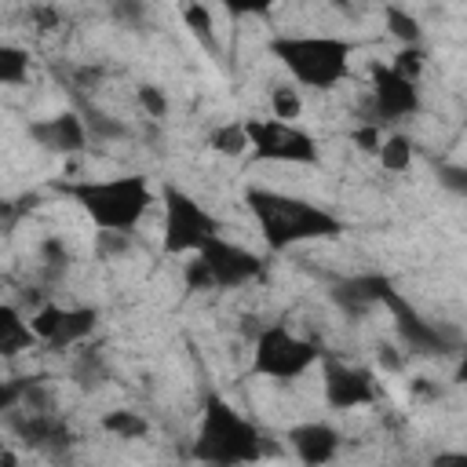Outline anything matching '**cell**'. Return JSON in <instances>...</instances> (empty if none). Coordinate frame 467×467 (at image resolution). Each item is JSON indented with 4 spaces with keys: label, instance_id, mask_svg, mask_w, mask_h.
I'll list each match as a JSON object with an SVG mask.
<instances>
[{
    "label": "cell",
    "instance_id": "25",
    "mask_svg": "<svg viewBox=\"0 0 467 467\" xmlns=\"http://www.w3.org/2000/svg\"><path fill=\"white\" fill-rule=\"evenodd\" d=\"M383 139H387V135H379V124H376V120H368V124H358V128L350 131V142H354L361 153H372V157L379 153Z\"/></svg>",
    "mask_w": 467,
    "mask_h": 467
},
{
    "label": "cell",
    "instance_id": "15",
    "mask_svg": "<svg viewBox=\"0 0 467 467\" xmlns=\"http://www.w3.org/2000/svg\"><path fill=\"white\" fill-rule=\"evenodd\" d=\"M394 292L398 288L383 274H354L332 288V299L347 310H368V306H383Z\"/></svg>",
    "mask_w": 467,
    "mask_h": 467
},
{
    "label": "cell",
    "instance_id": "30",
    "mask_svg": "<svg viewBox=\"0 0 467 467\" xmlns=\"http://www.w3.org/2000/svg\"><path fill=\"white\" fill-rule=\"evenodd\" d=\"M456 383H463V387H467V347L460 350V361H456Z\"/></svg>",
    "mask_w": 467,
    "mask_h": 467
},
{
    "label": "cell",
    "instance_id": "14",
    "mask_svg": "<svg viewBox=\"0 0 467 467\" xmlns=\"http://www.w3.org/2000/svg\"><path fill=\"white\" fill-rule=\"evenodd\" d=\"M288 445L303 467H325L339 452V431L325 420H306L288 431Z\"/></svg>",
    "mask_w": 467,
    "mask_h": 467
},
{
    "label": "cell",
    "instance_id": "12",
    "mask_svg": "<svg viewBox=\"0 0 467 467\" xmlns=\"http://www.w3.org/2000/svg\"><path fill=\"white\" fill-rule=\"evenodd\" d=\"M26 135L47 150V153H58V157H69V153H80L91 139L88 124L80 113L73 109H62V113H51V117H40V120H29L26 124Z\"/></svg>",
    "mask_w": 467,
    "mask_h": 467
},
{
    "label": "cell",
    "instance_id": "11",
    "mask_svg": "<svg viewBox=\"0 0 467 467\" xmlns=\"http://www.w3.org/2000/svg\"><path fill=\"white\" fill-rule=\"evenodd\" d=\"M368 95H372V109H376V124H394L405 120L420 109V84L405 80L401 73H394L390 66H372L368 77Z\"/></svg>",
    "mask_w": 467,
    "mask_h": 467
},
{
    "label": "cell",
    "instance_id": "27",
    "mask_svg": "<svg viewBox=\"0 0 467 467\" xmlns=\"http://www.w3.org/2000/svg\"><path fill=\"white\" fill-rule=\"evenodd\" d=\"M182 277H186V288H190V292H204V288H212V274H208V266H204L197 255H190Z\"/></svg>",
    "mask_w": 467,
    "mask_h": 467
},
{
    "label": "cell",
    "instance_id": "24",
    "mask_svg": "<svg viewBox=\"0 0 467 467\" xmlns=\"http://www.w3.org/2000/svg\"><path fill=\"white\" fill-rule=\"evenodd\" d=\"M423 62H427V55H423V47L420 44H409V47H398L394 51V58L387 62L394 73H401L405 80H416L420 84V73H423Z\"/></svg>",
    "mask_w": 467,
    "mask_h": 467
},
{
    "label": "cell",
    "instance_id": "9",
    "mask_svg": "<svg viewBox=\"0 0 467 467\" xmlns=\"http://www.w3.org/2000/svg\"><path fill=\"white\" fill-rule=\"evenodd\" d=\"M197 259L208 266L212 288H241V285H248L263 274V259L252 248H244L237 241H226L223 234L215 241H208L197 252Z\"/></svg>",
    "mask_w": 467,
    "mask_h": 467
},
{
    "label": "cell",
    "instance_id": "29",
    "mask_svg": "<svg viewBox=\"0 0 467 467\" xmlns=\"http://www.w3.org/2000/svg\"><path fill=\"white\" fill-rule=\"evenodd\" d=\"M427 467H467V449H441L431 456Z\"/></svg>",
    "mask_w": 467,
    "mask_h": 467
},
{
    "label": "cell",
    "instance_id": "23",
    "mask_svg": "<svg viewBox=\"0 0 467 467\" xmlns=\"http://www.w3.org/2000/svg\"><path fill=\"white\" fill-rule=\"evenodd\" d=\"M182 22H186V29H190L201 44L215 47V18H212V11H208L204 4H186V7H182Z\"/></svg>",
    "mask_w": 467,
    "mask_h": 467
},
{
    "label": "cell",
    "instance_id": "4",
    "mask_svg": "<svg viewBox=\"0 0 467 467\" xmlns=\"http://www.w3.org/2000/svg\"><path fill=\"white\" fill-rule=\"evenodd\" d=\"M270 55L288 69L296 84L328 91L347 80L354 44L332 33H281L270 40Z\"/></svg>",
    "mask_w": 467,
    "mask_h": 467
},
{
    "label": "cell",
    "instance_id": "3",
    "mask_svg": "<svg viewBox=\"0 0 467 467\" xmlns=\"http://www.w3.org/2000/svg\"><path fill=\"white\" fill-rule=\"evenodd\" d=\"M66 193L102 234H131L153 204V186L135 171L109 179H80L69 182Z\"/></svg>",
    "mask_w": 467,
    "mask_h": 467
},
{
    "label": "cell",
    "instance_id": "31",
    "mask_svg": "<svg viewBox=\"0 0 467 467\" xmlns=\"http://www.w3.org/2000/svg\"><path fill=\"white\" fill-rule=\"evenodd\" d=\"M4 467H18V456L11 449H4Z\"/></svg>",
    "mask_w": 467,
    "mask_h": 467
},
{
    "label": "cell",
    "instance_id": "16",
    "mask_svg": "<svg viewBox=\"0 0 467 467\" xmlns=\"http://www.w3.org/2000/svg\"><path fill=\"white\" fill-rule=\"evenodd\" d=\"M33 343H36V336H33V328H29V317H22L18 306L4 303V306H0V354H4V358H15V354L29 350Z\"/></svg>",
    "mask_w": 467,
    "mask_h": 467
},
{
    "label": "cell",
    "instance_id": "26",
    "mask_svg": "<svg viewBox=\"0 0 467 467\" xmlns=\"http://www.w3.org/2000/svg\"><path fill=\"white\" fill-rule=\"evenodd\" d=\"M438 182L456 193V197H467V164H441L438 168Z\"/></svg>",
    "mask_w": 467,
    "mask_h": 467
},
{
    "label": "cell",
    "instance_id": "13",
    "mask_svg": "<svg viewBox=\"0 0 467 467\" xmlns=\"http://www.w3.org/2000/svg\"><path fill=\"white\" fill-rule=\"evenodd\" d=\"M383 310H390L394 328H398V336L405 339L409 350H416V354H445V350H449V336H445L438 325L423 321V317L405 303L401 292H394V296L383 303Z\"/></svg>",
    "mask_w": 467,
    "mask_h": 467
},
{
    "label": "cell",
    "instance_id": "8",
    "mask_svg": "<svg viewBox=\"0 0 467 467\" xmlns=\"http://www.w3.org/2000/svg\"><path fill=\"white\" fill-rule=\"evenodd\" d=\"M99 325V310L95 306H58V303H44L29 314V328L36 336V343L51 347V350H69L80 339H88Z\"/></svg>",
    "mask_w": 467,
    "mask_h": 467
},
{
    "label": "cell",
    "instance_id": "18",
    "mask_svg": "<svg viewBox=\"0 0 467 467\" xmlns=\"http://www.w3.org/2000/svg\"><path fill=\"white\" fill-rule=\"evenodd\" d=\"M376 161H379L383 171H394V175H398V171H409L412 161H416V146H412V139H409L405 131H390V135L383 139Z\"/></svg>",
    "mask_w": 467,
    "mask_h": 467
},
{
    "label": "cell",
    "instance_id": "7",
    "mask_svg": "<svg viewBox=\"0 0 467 467\" xmlns=\"http://www.w3.org/2000/svg\"><path fill=\"white\" fill-rule=\"evenodd\" d=\"M244 124H248L252 153L259 161H270V164H314L317 161V142L306 128L285 124L274 117H252Z\"/></svg>",
    "mask_w": 467,
    "mask_h": 467
},
{
    "label": "cell",
    "instance_id": "17",
    "mask_svg": "<svg viewBox=\"0 0 467 467\" xmlns=\"http://www.w3.org/2000/svg\"><path fill=\"white\" fill-rule=\"evenodd\" d=\"M208 150H215L219 157H244L252 150V139H248V124L244 120H230V124H219L208 131Z\"/></svg>",
    "mask_w": 467,
    "mask_h": 467
},
{
    "label": "cell",
    "instance_id": "20",
    "mask_svg": "<svg viewBox=\"0 0 467 467\" xmlns=\"http://www.w3.org/2000/svg\"><path fill=\"white\" fill-rule=\"evenodd\" d=\"M22 80H29V51L18 44H0V84L15 88Z\"/></svg>",
    "mask_w": 467,
    "mask_h": 467
},
{
    "label": "cell",
    "instance_id": "19",
    "mask_svg": "<svg viewBox=\"0 0 467 467\" xmlns=\"http://www.w3.org/2000/svg\"><path fill=\"white\" fill-rule=\"evenodd\" d=\"M99 423H102L106 434H113L120 441H135V438H146L150 434V420L142 412H135V409H109Z\"/></svg>",
    "mask_w": 467,
    "mask_h": 467
},
{
    "label": "cell",
    "instance_id": "10",
    "mask_svg": "<svg viewBox=\"0 0 467 467\" xmlns=\"http://www.w3.org/2000/svg\"><path fill=\"white\" fill-rule=\"evenodd\" d=\"M321 394L328 409H361L379 398L376 376L365 365H347V361H325L321 368Z\"/></svg>",
    "mask_w": 467,
    "mask_h": 467
},
{
    "label": "cell",
    "instance_id": "21",
    "mask_svg": "<svg viewBox=\"0 0 467 467\" xmlns=\"http://www.w3.org/2000/svg\"><path fill=\"white\" fill-rule=\"evenodd\" d=\"M299 113H303V95H299V88H292V84H274V88H270V117H274V120H285V124H296Z\"/></svg>",
    "mask_w": 467,
    "mask_h": 467
},
{
    "label": "cell",
    "instance_id": "22",
    "mask_svg": "<svg viewBox=\"0 0 467 467\" xmlns=\"http://www.w3.org/2000/svg\"><path fill=\"white\" fill-rule=\"evenodd\" d=\"M383 18H387L390 36H394L401 47L420 44V22H416V15H409L405 7H387V11H383Z\"/></svg>",
    "mask_w": 467,
    "mask_h": 467
},
{
    "label": "cell",
    "instance_id": "6",
    "mask_svg": "<svg viewBox=\"0 0 467 467\" xmlns=\"http://www.w3.org/2000/svg\"><path fill=\"white\" fill-rule=\"evenodd\" d=\"M317 361H321V347L303 339L299 332H292L285 325L263 328L255 336V347H252V368L266 379H277V383L306 376Z\"/></svg>",
    "mask_w": 467,
    "mask_h": 467
},
{
    "label": "cell",
    "instance_id": "5",
    "mask_svg": "<svg viewBox=\"0 0 467 467\" xmlns=\"http://www.w3.org/2000/svg\"><path fill=\"white\" fill-rule=\"evenodd\" d=\"M161 208H164V219H161V244H164L168 255H197L208 241L219 237L215 215H212L193 193H186L182 186L164 182V186H161Z\"/></svg>",
    "mask_w": 467,
    "mask_h": 467
},
{
    "label": "cell",
    "instance_id": "28",
    "mask_svg": "<svg viewBox=\"0 0 467 467\" xmlns=\"http://www.w3.org/2000/svg\"><path fill=\"white\" fill-rule=\"evenodd\" d=\"M139 102L146 106L150 117H164V113H168V99H164L161 88H153V84H142V88H139Z\"/></svg>",
    "mask_w": 467,
    "mask_h": 467
},
{
    "label": "cell",
    "instance_id": "1",
    "mask_svg": "<svg viewBox=\"0 0 467 467\" xmlns=\"http://www.w3.org/2000/svg\"><path fill=\"white\" fill-rule=\"evenodd\" d=\"M244 204H248L270 252H288L296 244L332 241L343 234V223L328 208H321L306 197H296V193H281L270 186H248Z\"/></svg>",
    "mask_w": 467,
    "mask_h": 467
},
{
    "label": "cell",
    "instance_id": "2",
    "mask_svg": "<svg viewBox=\"0 0 467 467\" xmlns=\"http://www.w3.org/2000/svg\"><path fill=\"white\" fill-rule=\"evenodd\" d=\"M263 456L259 427L237 412L223 394H204L201 420L193 431V460L208 467H244Z\"/></svg>",
    "mask_w": 467,
    "mask_h": 467
}]
</instances>
